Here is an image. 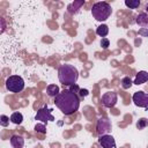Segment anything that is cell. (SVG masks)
<instances>
[{
    "label": "cell",
    "mask_w": 148,
    "mask_h": 148,
    "mask_svg": "<svg viewBox=\"0 0 148 148\" xmlns=\"http://www.w3.org/2000/svg\"><path fill=\"white\" fill-rule=\"evenodd\" d=\"M56 106L66 116H71L79 110L80 98L69 89H64L54 97Z\"/></svg>",
    "instance_id": "obj_1"
},
{
    "label": "cell",
    "mask_w": 148,
    "mask_h": 148,
    "mask_svg": "<svg viewBox=\"0 0 148 148\" xmlns=\"http://www.w3.org/2000/svg\"><path fill=\"white\" fill-rule=\"evenodd\" d=\"M58 79L60 83H62L64 86L71 87L76 83L79 79V71L73 65H69V64L61 65L58 69Z\"/></svg>",
    "instance_id": "obj_2"
},
{
    "label": "cell",
    "mask_w": 148,
    "mask_h": 148,
    "mask_svg": "<svg viewBox=\"0 0 148 148\" xmlns=\"http://www.w3.org/2000/svg\"><path fill=\"white\" fill-rule=\"evenodd\" d=\"M112 13V8L110 6V3L105 2V1H98L96 3L92 5L91 8V15L96 21H105L110 17Z\"/></svg>",
    "instance_id": "obj_3"
},
{
    "label": "cell",
    "mask_w": 148,
    "mask_h": 148,
    "mask_svg": "<svg viewBox=\"0 0 148 148\" xmlns=\"http://www.w3.org/2000/svg\"><path fill=\"white\" fill-rule=\"evenodd\" d=\"M6 89L10 92H20L24 89V80L20 75H10L6 80Z\"/></svg>",
    "instance_id": "obj_4"
},
{
    "label": "cell",
    "mask_w": 148,
    "mask_h": 148,
    "mask_svg": "<svg viewBox=\"0 0 148 148\" xmlns=\"http://www.w3.org/2000/svg\"><path fill=\"white\" fill-rule=\"evenodd\" d=\"M132 99H133V102H134V104L136 106L147 109V106H148V95H147V92H145L142 90L135 91L133 94Z\"/></svg>",
    "instance_id": "obj_5"
},
{
    "label": "cell",
    "mask_w": 148,
    "mask_h": 148,
    "mask_svg": "<svg viewBox=\"0 0 148 148\" xmlns=\"http://www.w3.org/2000/svg\"><path fill=\"white\" fill-rule=\"evenodd\" d=\"M51 111H52L51 109H49L47 106H44V108H42V109H39L37 111V113L35 116V119L43 121V124H45L47 121H53L54 120V117L52 116Z\"/></svg>",
    "instance_id": "obj_6"
},
{
    "label": "cell",
    "mask_w": 148,
    "mask_h": 148,
    "mask_svg": "<svg viewBox=\"0 0 148 148\" xmlns=\"http://www.w3.org/2000/svg\"><path fill=\"white\" fill-rule=\"evenodd\" d=\"M111 121L108 118H99L97 120V125H96V132L98 135H104L108 134L111 131Z\"/></svg>",
    "instance_id": "obj_7"
},
{
    "label": "cell",
    "mask_w": 148,
    "mask_h": 148,
    "mask_svg": "<svg viewBox=\"0 0 148 148\" xmlns=\"http://www.w3.org/2000/svg\"><path fill=\"white\" fill-rule=\"evenodd\" d=\"M117 101H118V96L114 91H106L102 96V104L109 109L113 108L117 104Z\"/></svg>",
    "instance_id": "obj_8"
},
{
    "label": "cell",
    "mask_w": 148,
    "mask_h": 148,
    "mask_svg": "<svg viewBox=\"0 0 148 148\" xmlns=\"http://www.w3.org/2000/svg\"><path fill=\"white\" fill-rule=\"evenodd\" d=\"M98 143L102 146V148H116V140L110 134L99 135Z\"/></svg>",
    "instance_id": "obj_9"
},
{
    "label": "cell",
    "mask_w": 148,
    "mask_h": 148,
    "mask_svg": "<svg viewBox=\"0 0 148 148\" xmlns=\"http://www.w3.org/2000/svg\"><path fill=\"white\" fill-rule=\"evenodd\" d=\"M84 5V1L83 0H76V1H73L71 2L68 6H67V12L72 15L79 13V10L81 9V7Z\"/></svg>",
    "instance_id": "obj_10"
},
{
    "label": "cell",
    "mask_w": 148,
    "mask_h": 148,
    "mask_svg": "<svg viewBox=\"0 0 148 148\" xmlns=\"http://www.w3.org/2000/svg\"><path fill=\"white\" fill-rule=\"evenodd\" d=\"M10 145L13 148H23L24 146V139L23 136L18 135V134H14L10 138Z\"/></svg>",
    "instance_id": "obj_11"
},
{
    "label": "cell",
    "mask_w": 148,
    "mask_h": 148,
    "mask_svg": "<svg viewBox=\"0 0 148 148\" xmlns=\"http://www.w3.org/2000/svg\"><path fill=\"white\" fill-rule=\"evenodd\" d=\"M147 80H148V73H147L146 71H140V72L135 75V79H134L133 84L139 86V84L146 83V82H147Z\"/></svg>",
    "instance_id": "obj_12"
},
{
    "label": "cell",
    "mask_w": 148,
    "mask_h": 148,
    "mask_svg": "<svg viewBox=\"0 0 148 148\" xmlns=\"http://www.w3.org/2000/svg\"><path fill=\"white\" fill-rule=\"evenodd\" d=\"M135 22H136L140 27H142L143 29H147V27H148V15H147L146 13H140V14L136 16Z\"/></svg>",
    "instance_id": "obj_13"
},
{
    "label": "cell",
    "mask_w": 148,
    "mask_h": 148,
    "mask_svg": "<svg viewBox=\"0 0 148 148\" xmlns=\"http://www.w3.org/2000/svg\"><path fill=\"white\" fill-rule=\"evenodd\" d=\"M59 91H60V89H59V87L57 84H50L46 88V92H47V95L50 97H56L59 94Z\"/></svg>",
    "instance_id": "obj_14"
},
{
    "label": "cell",
    "mask_w": 148,
    "mask_h": 148,
    "mask_svg": "<svg viewBox=\"0 0 148 148\" xmlns=\"http://www.w3.org/2000/svg\"><path fill=\"white\" fill-rule=\"evenodd\" d=\"M9 120H10L13 124H15V125H20V124L23 121V114H22L21 112H14V113H12Z\"/></svg>",
    "instance_id": "obj_15"
},
{
    "label": "cell",
    "mask_w": 148,
    "mask_h": 148,
    "mask_svg": "<svg viewBox=\"0 0 148 148\" xmlns=\"http://www.w3.org/2000/svg\"><path fill=\"white\" fill-rule=\"evenodd\" d=\"M96 34H97L98 36L105 38V36L109 34V27H108L106 24H101V25H98L97 29H96Z\"/></svg>",
    "instance_id": "obj_16"
},
{
    "label": "cell",
    "mask_w": 148,
    "mask_h": 148,
    "mask_svg": "<svg viewBox=\"0 0 148 148\" xmlns=\"http://www.w3.org/2000/svg\"><path fill=\"white\" fill-rule=\"evenodd\" d=\"M120 83H121V87H123L124 89H130V88L133 86V81H132V79H131L130 76L123 77Z\"/></svg>",
    "instance_id": "obj_17"
},
{
    "label": "cell",
    "mask_w": 148,
    "mask_h": 148,
    "mask_svg": "<svg viewBox=\"0 0 148 148\" xmlns=\"http://www.w3.org/2000/svg\"><path fill=\"white\" fill-rule=\"evenodd\" d=\"M125 5L130 9H136L140 6V1L139 0H125Z\"/></svg>",
    "instance_id": "obj_18"
},
{
    "label": "cell",
    "mask_w": 148,
    "mask_h": 148,
    "mask_svg": "<svg viewBox=\"0 0 148 148\" xmlns=\"http://www.w3.org/2000/svg\"><path fill=\"white\" fill-rule=\"evenodd\" d=\"M147 125H148V120H147L146 118H140L139 121L136 123V127H138L139 130H143V128H146Z\"/></svg>",
    "instance_id": "obj_19"
},
{
    "label": "cell",
    "mask_w": 148,
    "mask_h": 148,
    "mask_svg": "<svg viewBox=\"0 0 148 148\" xmlns=\"http://www.w3.org/2000/svg\"><path fill=\"white\" fill-rule=\"evenodd\" d=\"M35 131L37 133H40V134H46V127L44 124H36L35 125Z\"/></svg>",
    "instance_id": "obj_20"
},
{
    "label": "cell",
    "mask_w": 148,
    "mask_h": 148,
    "mask_svg": "<svg viewBox=\"0 0 148 148\" xmlns=\"http://www.w3.org/2000/svg\"><path fill=\"white\" fill-rule=\"evenodd\" d=\"M9 117L5 116V114H1L0 116V126H3V127H7L9 125Z\"/></svg>",
    "instance_id": "obj_21"
},
{
    "label": "cell",
    "mask_w": 148,
    "mask_h": 148,
    "mask_svg": "<svg viewBox=\"0 0 148 148\" xmlns=\"http://www.w3.org/2000/svg\"><path fill=\"white\" fill-rule=\"evenodd\" d=\"M109 45H110V40H109L108 38H102V40H101V46H102L103 49H108Z\"/></svg>",
    "instance_id": "obj_22"
},
{
    "label": "cell",
    "mask_w": 148,
    "mask_h": 148,
    "mask_svg": "<svg viewBox=\"0 0 148 148\" xmlns=\"http://www.w3.org/2000/svg\"><path fill=\"white\" fill-rule=\"evenodd\" d=\"M6 30V22L2 17H0V35Z\"/></svg>",
    "instance_id": "obj_23"
}]
</instances>
